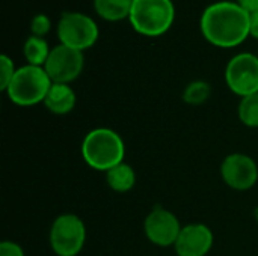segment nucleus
I'll return each instance as SVG.
<instances>
[{"label":"nucleus","mask_w":258,"mask_h":256,"mask_svg":"<svg viewBox=\"0 0 258 256\" xmlns=\"http://www.w3.org/2000/svg\"><path fill=\"white\" fill-rule=\"evenodd\" d=\"M200 26L212 45L233 48L251 35V14L237 2H216L206 8Z\"/></svg>","instance_id":"obj_1"},{"label":"nucleus","mask_w":258,"mask_h":256,"mask_svg":"<svg viewBox=\"0 0 258 256\" xmlns=\"http://www.w3.org/2000/svg\"><path fill=\"white\" fill-rule=\"evenodd\" d=\"M82 157L89 167L107 172L124 161L125 145L116 131L110 128H94L82 142Z\"/></svg>","instance_id":"obj_2"},{"label":"nucleus","mask_w":258,"mask_h":256,"mask_svg":"<svg viewBox=\"0 0 258 256\" xmlns=\"http://www.w3.org/2000/svg\"><path fill=\"white\" fill-rule=\"evenodd\" d=\"M175 18L172 0H133L130 24L144 36L156 38L166 33Z\"/></svg>","instance_id":"obj_3"},{"label":"nucleus","mask_w":258,"mask_h":256,"mask_svg":"<svg viewBox=\"0 0 258 256\" xmlns=\"http://www.w3.org/2000/svg\"><path fill=\"white\" fill-rule=\"evenodd\" d=\"M51 84L53 81L44 66L24 65L17 68V72L5 92L14 104L30 107L44 103Z\"/></svg>","instance_id":"obj_4"},{"label":"nucleus","mask_w":258,"mask_h":256,"mask_svg":"<svg viewBox=\"0 0 258 256\" xmlns=\"http://www.w3.org/2000/svg\"><path fill=\"white\" fill-rule=\"evenodd\" d=\"M86 243V226L76 214H60L50 228V246L57 256H77Z\"/></svg>","instance_id":"obj_5"},{"label":"nucleus","mask_w":258,"mask_h":256,"mask_svg":"<svg viewBox=\"0 0 258 256\" xmlns=\"http://www.w3.org/2000/svg\"><path fill=\"white\" fill-rule=\"evenodd\" d=\"M57 38L60 44L83 51L97 42L98 26L89 15L80 12H63L57 23Z\"/></svg>","instance_id":"obj_6"},{"label":"nucleus","mask_w":258,"mask_h":256,"mask_svg":"<svg viewBox=\"0 0 258 256\" xmlns=\"http://www.w3.org/2000/svg\"><path fill=\"white\" fill-rule=\"evenodd\" d=\"M225 83L240 98L258 92V56L239 53L230 59L225 68Z\"/></svg>","instance_id":"obj_7"},{"label":"nucleus","mask_w":258,"mask_h":256,"mask_svg":"<svg viewBox=\"0 0 258 256\" xmlns=\"http://www.w3.org/2000/svg\"><path fill=\"white\" fill-rule=\"evenodd\" d=\"M83 66H85L83 51L59 44L54 48H51L50 56L44 65V69L53 83L70 84L82 74Z\"/></svg>","instance_id":"obj_8"},{"label":"nucleus","mask_w":258,"mask_h":256,"mask_svg":"<svg viewBox=\"0 0 258 256\" xmlns=\"http://www.w3.org/2000/svg\"><path fill=\"white\" fill-rule=\"evenodd\" d=\"M181 228L178 217L163 207H154L144 222V232L147 238L159 247L174 246Z\"/></svg>","instance_id":"obj_9"},{"label":"nucleus","mask_w":258,"mask_h":256,"mask_svg":"<svg viewBox=\"0 0 258 256\" xmlns=\"http://www.w3.org/2000/svg\"><path fill=\"white\" fill-rule=\"evenodd\" d=\"M221 177L224 183L233 190H249L258 181L257 163L252 157L246 154H230L224 158L221 164Z\"/></svg>","instance_id":"obj_10"},{"label":"nucleus","mask_w":258,"mask_h":256,"mask_svg":"<svg viewBox=\"0 0 258 256\" xmlns=\"http://www.w3.org/2000/svg\"><path fill=\"white\" fill-rule=\"evenodd\" d=\"M213 232L203 223H190L181 228L174 244L178 256H206L213 247Z\"/></svg>","instance_id":"obj_11"},{"label":"nucleus","mask_w":258,"mask_h":256,"mask_svg":"<svg viewBox=\"0 0 258 256\" xmlns=\"http://www.w3.org/2000/svg\"><path fill=\"white\" fill-rule=\"evenodd\" d=\"M76 101H77L76 92L70 84L53 83L42 104L47 107L48 112L60 116L73 112V109L76 107Z\"/></svg>","instance_id":"obj_12"},{"label":"nucleus","mask_w":258,"mask_h":256,"mask_svg":"<svg viewBox=\"0 0 258 256\" xmlns=\"http://www.w3.org/2000/svg\"><path fill=\"white\" fill-rule=\"evenodd\" d=\"M107 186L116 193H127L136 184V172L127 163H119L106 172Z\"/></svg>","instance_id":"obj_13"},{"label":"nucleus","mask_w":258,"mask_h":256,"mask_svg":"<svg viewBox=\"0 0 258 256\" xmlns=\"http://www.w3.org/2000/svg\"><path fill=\"white\" fill-rule=\"evenodd\" d=\"M133 0H94L95 12L106 21H121L130 17Z\"/></svg>","instance_id":"obj_14"},{"label":"nucleus","mask_w":258,"mask_h":256,"mask_svg":"<svg viewBox=\"0 0 258 256\" xmlns=\"http://www.w3.org/2000/svg\"><path fill=\"white\" fill-rule=\"evenodd\" d=\"M50 51L51 48L48 47L45 38L33 36V35H30L26 39L23 47V53L27 60V65H35V66H44L50 56Z\"/></svg>","instance_id":"obj_15"},{"label":"nucleus","mask_w":258,"mask_h":256,"mask_svg":"<svg viewBox=\"0 0 258 256\" xmlns=\"http://www.w3.org/2000/svg\"><path fill=\"white\" fill-rule=\"evenodd\" d=\"M212 95V86L204 80L190 81L183 91V101L189 106H201Z\"/></svg>","instance_id":"obj_16"},{"label":"nucleus","mask_w":258,"mask_h":256,"mask_svg":"<svg viewBox=\"0 0 258 256\" xmlns=\"http://www.w3.org/2000/svg\"><path fill=\"white\" fill-rule=\"evenodd\" d=\"M237 116L243 125L249 128H258V92L240 100Z\"/></svg>","instance_id":"obj_17"},{"label":"nucleus","mask_w":258,"mask_h":256,"mask_svg":"<svg viewBox=\"0 0 258 256\" xmlns=\"http://www.w3.org/2000/svg\"><path fill=\"white\" fill-rule=\"evenodd\" d=\"M15 72H17V68L14 65V60L9 56L2 54L0 56V89L3 92L6 91V88L12 81Z\"/></svg>","instance_id":"obj_18"},{"label":"nucleus","mask_w":258,"mask_h":256,"mask_svg":"<svg viewBox=\"0 0 258 256\" xmlns=\"http://www.w3.org/2000/svg\"><path fill=\"white\" fill-rule=\"evenodd\" d=\"M50 27H51V23H50V18L45 15V14H38L32 18V23H30V32L33 36H41L44 38L48 32H50Z\"/></svg>","instance_id":"obj_19"},{"label":"nucleus","mask_w":258,"mask_h":256,"mask_svg":"<svg viewBox=\"0 0 258 256\" xmlns=\"http://www.w3.org/2000/svg\"><path fill=\"white\" fill-rule=\"evenodd\" d=\"M0 256H26L23 247L14 241H3L0 244Z\"/></svg>","instance_id":"obj_20"},{"label":"nucleus","mask_w":258,"mask_h":256,"mask_svg":"<svg viewBox=\"0 0 258 256\" xmlns=\"http://www.w3.org/2000/svg\"><path fill=\"white\" fill-rule=\"evenodd\" d=\"M246 12L254 14L258 11V0H236Z\"/></svg>","instance_id":"obj_21"},{"label":"nucleus","mask_w":258,"mask_h":256,"mask_svg":"<svg viewBox=\"0 0 258 256\" xmlns=\"http://www.w3.org/2000/svg\"><path fill=\"white\" fill-rule=\"evenodd\" d=\"M251 36L258 39V11L251 14Z\"/></svg>","instance_id":"obj_22"},{"label":"nucleus","mask_w":258,"mask_h":256,"mask_svg":"<svg viewBox=\"0 0 258 256\" xmlns=\"http://www.w3.org/2000/svg\"><path fill=\"white\" fill-rule=\"evenodd\" d=\"M254 216H255V219H257V220H258V208H257V210H255V211H254Z\"/></svg>","instance_id":"obj_23"},{"label":"nucleus","mask_w":258,"mask_h":256,"mask_svg":"<svg viewBox=\"0 0 258 256\" xmlns=\"http://www.w3.org/2000/svg\"><path fill=\"white\" fill-rule=\"evenodd\" d=\"M257 56H258V53H257Z\"/></svg>","instance_id":"obj_24"}]
</instances>
